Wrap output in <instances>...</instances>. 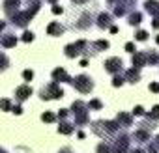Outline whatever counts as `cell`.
<instances>
[{
	"label": "cell",
	"mask_w": 159,
	"mask_h": 153,
	"mask_svg": "<svg viewBox=\"0 0 159 153\" xmlns=\"http://www.w3.org/2000/svg\"><path fill=\"white\" fill-rule=\"evenodd\" d=\"M92 131H94L99 138H112V136L118 134L120 123H118L116 120H114V121H103V120H99V121H94V123H92Z\"/></svg>",
	"instance_id": "6da1fadb"
},
{
	"label": "cell",
	"mask_w": 159,
	"mask_h": 153,
	"mask_svg": "<svg viewBox=\"0 0 159 153\" xmlns=\"http://www.w3.org/2000/svg\"><path fill=\"white\" fill-rule=\"evenodd\" d=\"M88 103H84V101H81V99H77V101H73V105H71V114L75 116V123L77 125H86L88 121H90V114H88Z\"/></svg>",
	"instance_id": "7a4b0ae2"
},
{
	"label": "cell",
	"mask_w": 159,
	"mask_h": 153,
	"mask_svg": "<svg viewBox=\"0 0 159 153\" xmlns=\"http://www.w3.org/2000/svg\"><path fill=\"white\" fill-rule=\"evenodd\" d=\"M90 49H92V43L81 39V41L69 43L64 50H66V56L67 58H77V56H81V54H90Z\"/></svg>",
	"instance_id": "3957f363"
},
{
	"label": "cell",
	"mask_w": 159,
	"mask_h": 153,
	"mask_svg": "<svg viewBox=\"0 0 159 153\" xmlns=\"http://www.w3.org/2000/svg\"><path fill=\"white\" fill-rule=\"evenodd\" d=\"M109 147H111V153H129V136L120 133L116 136H112V140L107 142Z\"/></svg>",
	"instance_id": "277c9868"
},
{
	"label": "cell",
	"mask_w": 159,
	"mask_h": 153,
	"mask_svg": "<svg viewBox=\"0 0 159 153\" xmlns=\"http://www.w3.org/2000/svg\"><path fill=\"white\" fill-rule=\"evenodd\" d=\"M69 84L77 92H81V94H90L94 90V81L90 79L88 75H79V76H75V79H71Z\"/></svg>",
	"instance_id": "5b68a950"
},
{
	"label": "cell",
	"mask_w": 159,
	"mask_h": 153,
	"mask_svg": "<svg viewBox=\"0 0 159 153\" xmlns=\"http://www.w3.org/2000/svg\"><path fill=\"white\" fill-rule=\"evenodd\" d=\"M39 97L43 99V101H51V99H60V97H64V92H62V88L58 86V82H51V84H47V86H43L41 88V92H39Z\"/></svg>",
	"instance_id": "8992f818"
},
{
	"label": "cell",
	"mask_w": 159,
	"mask_h": 153,
	"mask_svg": "<svg viewBox=\"0 0 159 153\" xmlns=\"http://www.w3.org/2000/svg\"><path fill=\"white\" fill-rule=\"evenodd\" d=\"M109 4H114L116 2V6H114V15L116 17H122V15H125V13H131V10H133V4L137 2V0H107Z\"/></svg>",
	"instance_id": "52a82bcc"
},
{
	"label": "cell",
	"mask_w": 159,
	"mask_h": 153,
	"mask_svg": "<svg viewBox=\"0 0 159 153\" xmlns=\"http://www.w3.org/2000/svg\"><path fill=\"white\" fill-rule=\"evenodd\" d=\"M103 65H105V71H107V73H112V75H118V73L124 69V62H122L120 58H116V56L105 60Z\"/></svg>",
	"instance_id": "ba28073f"
},
{
	"label": "cell",
	"mask_w": 159,
	"mask_h": 153,
	"mask_svg": "<svg viewBox=\"0 0 159 153\" xmlns=\"http://www.w3.org/2000/svg\"><path fill=\"white\" fill-rule=\"evenodd\" d=\"M71 79H73V76H69L64 67H56L52 71V81L54 82H71Z\"/></svg>",
	"instance_id": "9c48e42d"
},
{
	"label": "cell",
	"mask_w": 159,
	"mask_h": 153,
	"mask_svg": "<svg viewBox=\"0 0 159 153\" xmlns=\"http://www.w3.org/2000/svg\"><path fill=\"white\" fill-rule=\"evenodd\" d=\"M30 95H32V88H30L28 84H23V86H19V88L15 90V99H17L19 103L26 101Z\"/></svg>",
	"instance_id": "30bf717a"
},
{
	"label": "cell",
	"mask_w": 159,
	"mask_h": 153,
	"mask_svg": "<svg viewBox=\"0 0 159 153\" xmlns=\"http://www.w3.org/2000/svg\"><path fill=\"white\" fill-rule=\"evenodd\" d=\"M144 10L153 19H159V0H146V2H144Z\"/></svg>",
	"instance_id": "8fae6325"
},
{
	"label": "cell",
	"mask_w": 159,
	"mask_h": 153,
	"mask_svg": "<svg viewBox=\"0 0 159 153\" xmlns=\"http://www.w3.org/2000/svg\"><path fill=\"white\" fill-rule=\"evenodd\" d=\"M131 62H133V67H137V69H142L144 65H148V60H146V52H142V50H137V52L133 54Z\"/></svg>",
	"instance_id": "7c38bea8"
},
{
	"label": "cell",
	"mask_w": 159,
	"mask_h": 153,
	"mask_svg": "<svg viewBox=\"0 0 159 153\" xmlns=\"http://www.w3.org/2000/svg\"><path fill=\"white\" fill-rule=\"evenodd\" d=\"M133 140H137L139 144H150V131L139 127V129L133 133Z\"/></svg>",
	"instance_id": "4fadbf2b"
},
{
	"label": "cell",
	"mask_w": 159,
	"mask_h": 153,
	"mask_svg": "<svg viewBox=\"0 0 159 153\" xmlns=\"http://www.w3.org/2000/svg\"><path fill=\"white\" fill-rule=\"evenodd\" d=\"M124 79H125L127 82H131V84H137V82L140 81V69H137V67H131V69H127Z\"/></svg>",
	"instance_id": "5bb4252c"
},
{
	"label": "cell",
	"mask_w": 159,
	"mask_h": 153,
	"mask_svg": "<svg viewBox=\"0 0 159 153\" xmlns=\"http://www.w3.org/2000/svg\"><path fill=\"white\" fill-rule=\"evenodd\" d=\"M98 26H99L101 30L111 28V26H112V17H111L109 13H99V17H98Z\"/></svg>",
	"instance_id": "9a60e30c"
},
{
	"label": "cell",
	"mask_w": 159,
	"mask_h": 153,
	"mask_svg": "<svg viewBox=\"0 0 159 153\" xmlns=\"http://www.w3.org/2000/svg\"><path fill=\"white\" fill-rule=\"evenodd\" d=\"M0 45H2L4 49H11V47L17 45V37L13 34H6V36L0 37Z\"/></svg>",
	"instance_id": "2e32d148"
},
{
	"label": "cell",
	"mask_w": 159,
	"mask_h": 153,
	"mask_svg": "<svg viewBox=\"0 0 159 153\" xmlns=\"http://www.w3.org/2000/svg\"><path fill=\"white\" fill-rule=\"evenodd\" d=\"M116 121H118L120 125H124V127H129V125H133V116L127 114V112H118Z\"/></svg>",
	"instance_id": "e0dca14e"
},
{
	"label": "cell",
	"mask_w": 159,
	"mask_h": 153,
	"mask_svg": "<svg viewBox=\"0 0 159 153\" xmlns=\"http://www.w3.org/2000/svg\"><path fill=\"white\" fill-rule=\"evenodd\" d=\"M47 34H49V36H62V34H64V26L54 21V23H51V24L47 26Z\"/></svg>",
	"instance_id": "ac0fdd59"
},
{
	"label": "cell",
	"mask_w": 159,
	"mask_h": 153,
	"mask_svg": "<svg viewBox=\"0 0 159 153\" xmlns=\"http://www.w3.org/2000/svg\"><path fill=\"white\" fill-rule=\"evenodd\" d=\"M109 47H111V43H109L107 39L94 41V43H92V54H96V52H101V50H105V49H109Z\"/></svg>",
	"instance_id": "d6986e66"
},
{
	"label": "cell",
	"mask_w": 159,
	"mask_h": 153,
	"mask_svg": "<svg viewBox=\"0 0 159 153\" xmlns=\"http://www.w3.org/2000/svg\"><path fill=\"white\" fill-rule=\"evenodd\" d=\"M73 129H75V127H73L69 121H60V125H58V133H60V134H71Z\"/></svg>",
	"instance_id": "ffe728a7"
},
{
	"label": "cell",
	"mask_w": 159,
	"mask_h": 153,
	"mask_svg": "<svg viewBox=\"0 0 159 153\" xmlns=\"http://www.w3.org/2000/svg\"><path fill=\"white\" fill-rule=\"evenodd\" d=\"M144 116H146V120H150V121H155V123H157V121H159V105H155V107H153L150 112H146Z\"/></svg>",
	"instance_id": "44dd1931"
},
{
	"label": "cell",
	"mask_w": 159,
	"mask_h": 153,
	"mask_svg": "<svg viewBox=\"0 0 159 153\" xmlns=\"http://www.w3.org/2000/svg\"><path fill=\"white\" fill-rule=\"evenodd\" d=\"M140 21H142V13H139V11H131L129 13V24L131 26H139Z\"/></svg>",
	"instance_id": "7402d4cb"
},
{
	"label": "cell",
	"mask_w": 159,
	"mask_h": 153,
	"mask_svg": "<svg viewBox=\"0 0 159 153\" xmlns=\"http://www.w3.org/2000/svg\"><path fill=\"white\" fill-rule=\"evenodd\" d=\"M146 60H148V65H155V63H159V54L155 50H148L146 52Z\"/></svg>",
	"instance_id": "603a6c76"
},
{
	"label": "cell",
	"mask_w": 159,
	"mask_h": 153,
	"mask_svg": "<svg viewBox=\"0 0 159 153\" xmlns=\"http://www.w3.org/2000/svg\"><path fill=\"white\" fill-rule=\"evenodd\" d=\"M8 65H10V58L4 52H0V71H6Z\"/></svg>",
	"instance_id": "cb8c5ba5"
},
{
	"label": "cell",
	"mask_w": 159,
	"mask_h": 153,
	"mask_svg": "<svg viewBox=\"0 0 159 153\" xmlns=\"http://www.w3.org/2000/svg\"><path fill=\"white\" fill-rule=\"evenodd\" d=\"M88 108H90V110H101V108H103V103H101L99 99H92V101L88 103Z\"/></svg>",
	"instance_id": "d4e9b609"
},
{
	"label": "cell",
	"mask_w": 159,
	"mask_h": 153,
	"mask_svg": "<svg viewBox=\"0 0 159 153\" xmlns=\"http://www.w3.org/2000/svg\"><path fill=\"white\" fill-rule=\"evenodd\" d=\"M11 101L10 99H0V110H8V112H11Z\"/></svg>",
	"instance_id": "484cf974"
},
{
	"label": "cell",
	"mask_w": 159,
	"mask_h": 153,
	"mask_svg": "<svg viewBox=\"0 0 159 153\" xmlns=\"http://www.w3.org/2000/svg\"><path fill=\"white\" fill-rule=\"evenodd\" d=\"M41 120H43L45 123H52V121L56 120V116H54L52 112H43V114H41Z\"/></svg>",
	"instance_id": "4316f807"
},
{
	"label": "cell",
	"mask_w": 159,
	"mask_h": 153,
	"mask_svg": "<svg viewBox=\"0 0 159 153\" xmlns=\"http://www.w3.org/2000/svg\"><path fill=\"white\" fill-rule=\"evenodd\" d=\"M124 82H125V79H124V76H120V75H114V79H112V86H114V88L122 86Z\"/></svg>",
	"instance_id": "83f0119b"
},
{
	"label": "cell",
	"mask_w": 159,
	"mask_h": 153,
	"mask_svg": "<svg viewBox=\"0 0 159 153\" xmlns=\"http://www.w3.org/2000/svg\"><path fill=\"white\" fill-rule=\"evenodd\" d=\"M135 37H137V41H146V39H148V32H146V30H139V32L135 34Z\"/></svg>",
	"instance_id": "f1b7e54d"
},
{
	"label": "cell",
	"mask_w": 159,
	"mask_h": 153,
	"mask_svg": "<svg viewBox=\"0 0 159 153\" xmlns=\"http://www.w3.org/2000/svg\"><path fill=\"white\" fill-rule=\"evenodd\" d=\"M98 153H111V147H109V144H107V142H101V144L98 146Z\"/></svg>",
	"instance_id": "f546056e"
},
{
	"label": "cell",
	"mask_w": 159,
	"mask_h": 153,
	"mask_svg": "<svg viewBox=\"0 0 159 153\" xmlns=\"http://www.w3.org/2000/svg\"><path fill=\"white\" fill-rule=\"evenodd\" d=\"M23 76H25V81H32L34 79V71L32 69H25L23 71Z\"/></svg>",
	"instance_id": "4dcf8cb0"
},
{
	"label": "cell",
	"mask_w": 159,
	"mask_h": 153,
	"mask_svg": "<svg viewBox=\"0 0 159 153\" xmlns=\"http://www.w3.org/2000/svg\"><path fill=\"white\" fill-rule=\"evenodd\" d=\"M21 39H23V41H26V43H30V41H32V39H34V34H32V32H28V30H26V32H25V34H23V37H21Z\"/></svg>",
	"instance_id": "1f68e13d"
},
{
	"label": "cell",
	"mask_w": 159,
	"mask_h": 153,
	"mask_svg": "<svg viewBox=\"0 0 159 153\" xmlns=\"http://www.w3.org/2000/svg\"><path fill=\"white\" fill-rule=\"evenodd\" d=\"M125 50H127V52H131V54H135V52H137L135 43H131V41H129V43H125Z\"/></svg>",
	"instance_id": "d6a6232c"
},
{
	"label": "cell",
	"mask_w": 159,
	"mask_h": 153,
	"mask_svg": "<svg viewBox=\"0 0 159 153\" xmlns=\"http://www.w3.org/2000/svg\"><path fill=\"white\" fill-rule=\"evenodd\" d=\"M133 114H135V116H144L146 112H144L142 107H135V108H133Z\"/></svg>",
	"instance_id": "836d02e7"
},
{
	"label": "cell",
	"mask_w": 159,
	"mask_h": 153,
	"mask_svg": "<svg viewBox=\"0 0 159 153\" xmlns=\"http://www.w3.org/2000/svg\"><path fill=\"white\" fill-rule=\"evenodd\" d=\"M67 114H69V110H66V108H60V112H58V118H60V120H66V118H67Z\"/></svg>",
	"instance_id": "e575fe53"
},
{
	"label": "cell",
	"mask_w": 159,
	"mask_h": 153,
	"mask_svg": "<svg viewBox=\"0 0 159 153\" xmlns=\"http://www.w3.org/2000/svg\"><path fill=\"white\" fill-rule=\"evenodd\" d=\"M52 13H54V15H60V13H64L62 6H52Z\"/></svg>",
	"instance_id": "d590c367"
},
{
	"label": "cell",
	"mask_w": 159,
	"mask_h": 153,
	"mask_svg": "<svg viewBox=\"0 0 159 153\" xmlns=\"http://www.w3.org/2000/svg\"><path fill=\"white\" fill-rule=\"evenodd\" d=\"M11 112H13V114H23V108H21V105H15V107H11Z\"/></svg>",
	"instance_id": "8d00e7d4"
},
{
	"label": "cell",
	"mask_w": 159,
	"mask_h": 153,
	"mask_svg": "<svg viewBox=\"0 0 159 153\" xmlns=\"http://www.w3.org/2000/svg\"><path fill=\"white\" fill-rule=\"evenodd\" d=\"M150 90H152L153 94H157V92H159V82H152V84H150Z\"/></svg>",
	"instance_id": "74e56055"
},
{
	"label": "cell",
	"mask_w": 159,
	"mask_h": 153,
	"mask_svg": "<svg viewBox=\"0 0 159 153\" xmlns=\"http://www.w3.org/2000/svg\"><path fill=\"white\" fill-rule=\"evenodd\" d=\"M129 153H148V151L142 147H135V149H129Z\"/></svg>",
	"instance_id": "f35d334b"
},
{
	"label": "cell",
	"mask_w": 159,
	"mask_h": 153,
	"mask_svg": "<svg viewBox=\"0 0 159 153\" xmlns=\"http://www.w3.org/2000/svg\"><path fill=\"white\" fill-rule=\"evenodd\" d=\"M109 30H111V32H112V34H118V26H114V24H112V26H111V28H109Z\"/></svg>",
	"instance_id": "ab89813d"
},
{
	"label": "cell",
	"mask_w": 159,
	"mask_h": 153,
	"mask_svg": "<svg viewBox=\"0 0 159 153\" xmlns=\"http://www.w3.org/2000/svg\"><path fill=\"white\" fill-rule=\"evenodd\" d=\"M81 65L86 67V65H88V58H83V60H81Z\"/></svg>",
	"instance_id": "60d3db41"
},
{
	"label": "cell",
	"mask_w": 159,
	"mask_h": 153,
	"mask_svg": "<svg viewBox=\"0 0 159 153\" xmlns=\"http://www.w3.org/2000/svg\"><path fill=\"white\" fill-rule=\"evenodd\" d=\"M58 153H73V151H71V149H69V147H64V149H60V151H58Z\"/></svg>",
	"instance_id": "b9f144b4"
},
{
	"label": "cell",
	"mask_w": 159,
	"mask_h": 153,
	"mask_svg": "<svg viewBox=\"0 0 159 153\" xmlns=\"http://www.w3.org/2000/svg\"><path fill=\"white\" fill-rule=\"evenodd\" d=\"M152 26H153V28H159V19H155V21L152 23Z\"/></svg>",
	"instance_id": "7bdbcfd3"
},
{
	"label": "cell",
	"mask_w": 159,
	"mask_h": 153,
	"mask_svg": "<svg viewBox=\"0 0 159 153\" xmlns=\"http://www.w3.org/2000/svg\"><path fill=\"white\" fill-rule=\"evenodd\" d=\"M153 144H155V147H157V149H159V134H157V136H155V140H153Z\"/></svg>",
	"instance_id": "ee69618b"
},
{
	"label": "cell",
	"mask_w": 159,
	"mask_h": 153,
	"mask_svg": "<svg viewBox=\"0 0 159 153\" xmlns=\"http://www.w3.org/2000/svg\"><path fill=\"white\" fill-rule=\"evenodd\" d=\"M75 4H84V2H88V0H73Z\"/></svg>",
	"instance_id": "f6af8a7d"
},
{
	"label": "cell",
	"mask_w": 159,
	"mask_h": 153,
	"mask_svg": "<svg viewBox=\"0 0 159 153\" xmlns=\"http://www.w3.org/2000/svg\"><path fill=\"white\" fill-rule=\"evenodd\" d=\"M4 28H6V24H4V23H2V21H0V32H2V30H4ZM0 37H2V36H0Z\"/></svg>",
	"instance_id": "bcb514c9"
},
{
	"label": "cell",
	"mask_w": 159,
	"mask_h": 153,
	"mask_svg": "<svg viewBox=\"0 0 159 153\" xmlns=\"http://www.w3.org/2000/svg\"><path fill=\"white\" fill-rule=\"evenodd\" d=\"M155 43H157V45H159V36H157V37H155Z\"/></svg>",
	"instance_id": "7dc6e473"
}]
</instances>
